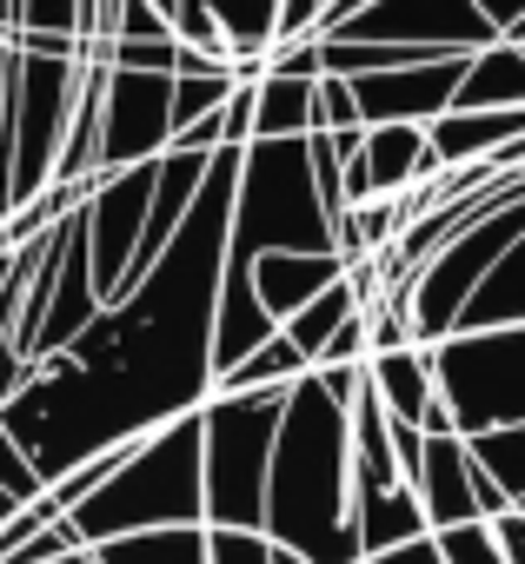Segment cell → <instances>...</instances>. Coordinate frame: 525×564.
Listing matches in <instances>:
<instances>
[{
    "instance_id": "6da1fadb",
    "label": "cell",
    "mask_w": 525,
    "mask_h": 564,
    "mask_svg": "<svg viewBox=\"0 0 525 564\" xmlns=\"http://www.w3.org/2000/svg\"><path fill=\"white\" fill-rule=\"evenodd\" d=\"M239 147H219L206 193L167 259L114 300L67 352L41 359L21 399L0 405V425L21 438L47 491L94 465L100 452L140 445L193 412L213 405L219 386V279L233 246V193H239Z\"/></svg>"
},
{
    "instance_id": "7a4b0ae2",
    "label": "cell",
    "mask_w": 525,
    "mask_h": 564,
    "mask_svg": "<svg viewBox=\"0 0 525 564\" xmlns=\"http://www.w3.org/2000/svg\"><path fill=\"white\" fill-rule=\"evenodd\" d=\"M267 538L307 564H366L353 524V399L320 372L287 392V425L267 485Z\"/></svg>"
},
{
    "instance_id": "3957f363",
    "label": "cell",
    "mask_w": 525,
    "mask_h": 564,
    "mask_svg": "<svg viewBox=\"0 0 525 564\" xmlns=\"http://www.w3.org/2000/svg\"><path fill=\"white\" fill-rule=\"evenodd\" d=\"M206 524V419H180L127 452V465L74 511L87 551L147 538V531H193Z\"/></svg>"
},
{
    "instance_id": "277c9868",
    "label": "cell",
    "mask_w": 525,
    "mask_h": 564,
    "mask_svg": "<svg viewBox=\"0 0 525 564\" xmlns=\"http://www.w3.org/2000/svg\"><path fill=\"white\" fill-rule=\"evenodd\" d=\"M206 419V531H267V485L287 392H213Z\"/></svg>"
},
{
    "instance_id": "5b68a950",
    "label": "cell",
    "mask_w": 525,
    "mask_h": 564,
    "mask_svg": "<svg viewBox=\"0 0 525 564\" xmlns=\"http://www.w3.org/2000/svg\"><path fill=\"white\" fill-rule=\"evenodd\" d=\"M432 372L459 438H492L525 425V326L452 333L446 346H432Z\"/></svg>"
},
{
    "instance_id": "8992f818",
    "label": "cell",
    "mask_w": 525,
    "mask_h": 564,
    "mask_svg": "<svg viewBox=\"0 0 525 564\" xmlns=\"http://www.w3.org/2000/svg\"><path fill=\"white\" fill-rule=\"evenodd\" d=\"M518 239H525V199H512V206L485 213L479 226H465L459 239H446V246H439L413 279H406L399 300H406V313H413L419 346H446V339L459 333V319H465L472 293L499 272V259H505Z\"/></svg>"
},
{
    "instance_id": "52a82bcc",
    "label": "cell",
    "mask_w": 525,
    "mask_h": 564,
    "mask_svg": "<svg viewBox=\"0 0 525 564\" xmlns=\"http://www.w3.org/2000/svg\"><path fill=\"white\" fill-rule=\"evenodd\" d=\"M153 193H160V160L107 173L94 186V199L81 206L87 246H94V279H100V300L107 306L127 293V279L140 265V246H147V226H153Z\"/></svg>"
},
{
    "instance_id": "ba28073f",
    "label": "cell",
    "mask_w": 525,
    "mask_h": 564,
    "mask_svg": "<svg viewBox=\"0 0 525 564\" xmlns=\"http://www.w3.org/2000/svg\"><path fill=\"white\" fill-rule=\"evenodd\" d=\"M333 41H379V47H432V54H479L505 41L479 0H373L346 28H326Z\"/></svg>"
},
{
    "instance_id": "9c48e42d",
    "label": "cell",
    "mask_w": 525,
    "mask_h": 564,
    "mask_svg": "<svg viewBox=\"0 0 525 564\" xmlns=\"http://www.w3.org/2000/svg\"><path fill=\"white\" fill-rule=\"evenodd\" d=\"M173 133H180L173 127V74H127V67H114L100 173H127V166H147V160H167Z\"/></svg>"
},
{
    "instance_id": "30bf717a",
    "label": "cell",
    "mask_w": 525,
    "mask_h": 564,
    "mask_svg": "<svg viewBox=\"0 0 525 564\" xmlns=\"http://www.w3.org/2000/svg\"><path fill=\"white\" fill-rule=\"evenodd\" d=\"M419 505H426V524H432V531H452V524H479V518L518 511V505L499 491V478L479 465L472 438H459V432H432V438H426Z\"/></svg>"
},
{
    "instance_id": "8fae6325",
    "label": "cell",
    "mask_w": 525,
    "mask_h": 564,
    "mask_svg": "<svg viewBox=\"0 0 525 564\" xmlns=\"http://www.w3.org/2000/svg\"><path fill=\"white\" fill-rule=\"evenodd\" d=\"M346 272H353V265H346L340 252H267V259H253V293H259V306L287 326V319H300L313 300H326Z\"/></svg>"
},
{
    "instance_id": "7c38bea8",
    "label": "cell",
    "mask_w": 525,
    "mask_h": 564,
    "mask_svg": "<svg viewBox=\"0 0 525 564\" xmlns=\"http://www.w3.org/2000/svg\"><path fill=\"white\" fill-rule=\"evenodd\" d=\"M366 379H373V392H379V405H386V419H393V425H419V432H426V419H432V405H439L432 346L379 352V359L366 366Z\"/></svg>"
},
{
    "instance_id": "4fadbf2b",
    "label": "cell",
    "mask_w": 525,
    "mask_h": 564,
    "mask_svg": "<svg viewBox=\"0 0 525 564\" xmlns=\"http://www.w3.org/2000/svg\"><path fill=\"white\" fill-rule=\"evenodd\" d=\"M366 166H373V193L379 199H406V193L439 180L426 127H366Z\"/></svg>"
},
{
    "instance_id": "5bb4252c",
    "label": "cell",
    "mask_w": 525,
    "mask_h": 564,
    "mask_svg": "<svg viewBox=\"0 0 525 564\" xmlns=\"http://www.w3.org/2000/svg\"><path fill=\"white\" fill-rule=\"evenodd\" d=\"M180 8H206L226 34H233V47H239V80L253 87V80H267V54H274V41H280V14H287V0H180Z\"/></svg>"
},
{
    "instance_id": "9a60e30c",
    "label": "cell",
    "mask_w": 525,
    "mask_h": 564,
    "mask_svg": "<svg viewBox=\"0 0 525 564\" xmlns=\"http://www.w3.org/2000/svg\"><path fill=\"white\" fill-rule=\"evenodd\" d=\"M465 113H518L525 107V41H492L472 54L465 87H459Z\"/></svg>"
},
{
    "instance_id": "2e32d148",
    "label": "cell",
    "mask_w": 525,
    "mask_h": 564,
    "mask_svg": "<svg viewBox=\"0 0 525 564\" xmlns=\"http://www.w3.org/2000/svg\"><path fill=\"white\" fill-rule=\"evenodd\" d=\"M320 133V80H253V140H307Z\"/></svg>"
},
{
    "instance_id": "e0dca14e",
    "label": "cell",
    "mask_w": 525,
    "mask_h": 564,
    "mask_svg": "<svg viewBox=\"0 0 525 564\" xmlns=\"http://www.w3.org/2000/svg\"><path fill=\"white\" fill-rule=\"evenodd\" d=\"M499 326H525V239L499 259V272L472 293L459 333H499Z\"/></svg>"
},
{
    "instance_id": "ac0fdd59",
    "label": "cell",
    "mask_w": 525,
    "mask_h": 564,
    "mask_svg": "<svg viewBox=\"0 0 525 564\" xmlns=\"http://www.w3.org/2000/svg\"><path fill=\"white\" fill-rule=\"evenodd\" d=\"M313 372V359L280 333V339H267L246 366H233V372H219V386L213 392H226V399H239V392H293L300 379Z\"/></svg>"
},
{
    "instance_id": "d6986e66",
    "label": "cell",
    "mask_w": 525,
    "mask_h": 564,
    "mask_svg": "<svg viewBox=\"0 0 525 564\" xmlns=\"http://www.w3.org/2000/svg\"><path fill=\"white\" fill-rule=\"evenodd\" d=\"M94 557L100 564H213V531L206 524H193V531H147V538L100 544Z\"/></svg>"
},
{
    "instance_id": "ffe728a7",
    "label": "cell",
    "mask_w": 525,
    "mask_h": 564,
    "mask_svg": "<svg viewBox=\"0 0 525 564\" xmlns=\"http://www.w3.org/2000/svg\"><path fill=\"white\" fill-rule=\"evenodd\" d=\"M239 87H246L239 74H180V80H173V127L186 133V127H200V120L226 113ZM180 133H173V140H180Z\"/></svg>"
},
{
    "instance_id": "44dd1931",
    "label": "cell",
    "mask_w": 525,
    "mask_h": 564,
    "mask_svg": "<svg viewBox=\"0 0 525 564\" xmlns=\"http://www.w3.org/2000/svg\"><path fill=\"white\" fill-rule=\"evenodd\" d=\"M41 246H47V232H41V239H28L21 252L0 259V359H8V346H14V326H21V306H28V286H34Z\"/></svg>"
},
{
    "instance_id": "7402d4cb",
    "label": "cell",
    "mask_w": 525,
    "mask_h": 564,
    "mask_svg": "<svg viewBox=\"0 0 525 564\" xmlns=\"http://www.w3.org/2000/svg\"><path fill=\"white\" fill-rule=\"evenodd\" d=\"M472 452H479V465L499 478V491H505L512 505H525V425H518V432H492V438H472Z\"/></svg>"
},
{
    "instance_id": "603a6c76",
    "label": "cell",
    "mask_w": 525,
    "mask_h": 564,
    "mask_svg": "<svg viewBox=\"0 0 525 564\" xmlns=\"http://www.w3.org/2000/svg\"><path fill=\"white\" fill-rule=\"evenodd\" d=\"M439 538V557L446 564H505V544H499V524L479 518V524H452V531H432Z\"/></svg>"
},
{
    "instance_id": "cb8c5ba5",
    "label": "cell",
    "mask_w": 525,
    "mask_h": 564,
    "mask_svg": "<svg viewBox=\"0 0 525 564\" xmlns=\"http://www.w3.org/2000/svg\"><path fill=\"white\" fill-rule=\"evenodd\" d=\"M0 491H14L21 505H41V498H47V478L34 471V458L21 452V438H14L8 425H0Z\"/></svg>"
},
{
    "instance_id": "d4e9b609",
    "label": "cell",
    "mask_w": 525,
    "mask_h": 564,
    "mask_svg": "<svg viewBox=\"0 0 525 564\" xmlns=\"http://www.w3.org/2000/svg\"><path fill=\"white\" fill-rule=\"evenodd\" d=\"M114 67H127V74H173L180 80V41H120Z\"/></svg>"
},
{
    "instance_id": "484cf974",
    "label": "cell",
    "mask_w": 525,
    "mask_h": 564,
    "mask_svg": "<svg viewBox=\"0 0 525 564\" xmlns=\"http://www.w3.org/2000/svg\"><path fill=\"white\" fill-rule=\"evenodd\" d=\"M366 120H360V94H353V80H320V133H360Z\"/></svg>"
},
{
    "instance_id": "4316f807",
    "label": "cell",
    "mask_w": 525,
    "mask_h": 564,
    "mask_svg": "<svg viewBox=\"0 0 525 564\" xmlns=\"http://www.w3.org/2000/svg\"><path fill=\"white\" fill-rule=\"evenodd\" d=\"M21 34H74L81 41V0H21Z\"/></svg>"
},
{
    "instance_id": "83f0119b",
    "label": "cell",
    "mask_w": 525,
    "mask_h": 564,
    "mask_svg": "<svg viewBox=\"0 0 525 564\" xmlns=\"http://www.w3.org/2000/svg\"><path fill=\"white\" fill-rule=\"evenodd\" d=\"M274 538L267 531H213V564H274Z\"/></svg>"
},
{
    "instance_id": "f1b7e54d",
    "label": "cell",
    "mask_w": 525,
    "mask_h": 564,
    "mask_svg": "<svg viewBox=\"0 0 525 564\" xmlns=\"http://www.w3.org/2000/svg\"><path fill=\"white\" fill-rule=\"evenodd\" d=\"M120 41H180V34H173V14H160L153 0H127L120 8Z\"/></svg>"
},
{
    "instance_id": "f546056e",
    "label": "cell",
    "mask_w": 525,
    "mask_h": 564,
    "mask_svg": "<svg viewBox=\"0 0 525 564\" xmlns=\"http://www.w3.org/2000/svg\"><path fill=\"white\" fill-rule=\"evenodd\" d=\"M366 564H446V557H439V538H413V544H393V551H373Z\"/></svg>"
},
{
    "instance_id": "4dcf8cb0",
    "label": "cell",
    "mask_w": 525,
    "mask_h": 564,
    "mask_svg": "<svg viewBox=\"0 0 525 564\" xmlns=\"http://www.w3.org/2000/svg\"><path fill=\"white\" fill-rule=\"evenodd\" d=\"M479 14H485V21H492L505 41H512V34L525 28V0H479Z\"/></svg>"
},
{
    "instance_id": "1f68e13d",
    "label": "cell",
    "mask_w": 525,
    "mask_h": 564,
    "mask_svg": "<svg viewBox=\"0 0 525 564\" xmlns=\"http://www.w3.org/2000/svg\"><path fill=\"white\" fill-rule=\"evenodd\" d=\"M499 524V544H505V564H525V511H505L492 518Z\"/></svg>"
},
{
    "instance_id": "d6a6232c",
    "label": "cell",
    "mask_w": 525,
    "mask_h": 564,
    "mask_svg": "<svg viewBox=\"0 0 525 564\" xmlns=\"http://www.w3.org/2000/svg\"><path fill=\"white\" fill-rule=\"evenodd\" d=\"M366 8H373V0H333L326 21H320V34H326V28H346V21H353V14H366Z\"/></svg>"
},
{
    "instance_id": "836d02e7",
    "label": "cell",
    "mask_w": 525,
    "mask_h": 564,
    "mask_svg": "<svg viewBox=\"0 0 525 564\" xmlns=\"http://www.w3.org/2000/svg\"><path fill=\"white\" fill-rule=\"evenodd\" d=\"M21 511H28V505H21V498H14V491H0V531H8V524H14V518H21Z\"/></svg>"
},
{
    "instance_id": "e575fe53",
    "label": "cell",
    "mask_w": 525,
    "mask_h": 564,
    "mask_svg": "<svg viewBox=\"0 0 525 564\" xmlns=\"http://www.w3.org/2000/svg\"><path fill=\"white\" fill-rule=\"evenodd\" d=\"M274 551H280V544H274ZM274 564H307V557H300V551H280V557H274Z\"/></svg>"
},
{
    "instance_id": "d590c367",
    "label": "cell",
    "mask_w": 525,
    "mask_h": 564,
    "mask_svg": "<svg viewBox=\"0 0 525 564\" xmlns=\"http://www.w3.org/2000/svg\"><path fill=\"white\" fill-rule=\"evenodd\" d=\"M61 564H100V557H94V551H74V557H61Z\"/></svg>"
},
{
    "instance_id": "8d00e7d4",
    "label": "cell",
    "mask_w": 525,
    "mask_h": 564,
    "mask_svg": "<svg viewBox=\"0 0 525 564\" xmlns=\"http://www.w3.org/2000/svg\"><path fill=\"white\" fill-rule=\"evenodd\" d=\"M153 8H160V14H180V0H153Z\"/></svg>"
},
{
    "instance_id": "74e56055",
    "label": "cell",
    "mask_w": 525,
    "mask_h": 564,
    "mask_svg": "<svg viewBox=\"0 0 525 564\" xmlns=\"http://www.w3.org/2000/svg\"><path fill=\"white\" fill-rule=\"evenodd\" d=\"M326 8H333V0H326Z\"/></svg>"
},
{
    "instance_id": "f35d334b",
    "label": "cell",
    "mask_w": 525,
    "mask_h": 564,
    "mask_svg": "<svg viewBox=\"0 0 525 564\" xmlns=\"http://www.w3.org/2000/svg\"><path fill=\"white\" fill-rule=\"evenodd\" d=\"M518 511H525V505H518Z\"/></svg>"
}]
</instances>
